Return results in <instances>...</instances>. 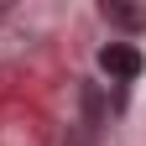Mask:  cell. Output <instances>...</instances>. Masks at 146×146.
<instances>
[{
    "mask_svg": "<svg viewBox=\"0 0 146 146\" xmlns=\"http://www.w3.org/2000/svg\"><path fill=\"white\" fill-rule=\"evenodd\" d=\"M99 68H104L115 84H131V78H141V52H136L131 42H110V47L99 52Z\"/></svg>",
    "mask_w": 146,
    "mask_h": 146,
    "instance_id": "obj_1",
    "label": "cell"
},
{
    "mask_svg": "<svg viewBox=\"0 0 146 146\" xmlns=\"http://www.w3.org/2000/svg\"><path fill=\"white\" fill-rule=\"evenodd\" d=\"M110 26H125V31H146V5H104L99 11Z\"/></svg>",
    "mask_w": 146,
    "mask_h": 146,
    "instance_id": "obj_2",
    "label": "cell"
}]
</instances>
